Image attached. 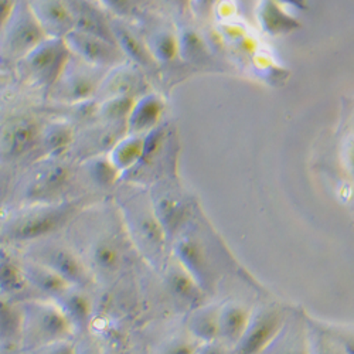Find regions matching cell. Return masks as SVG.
<instances>
[{
    "label": "cell",
    "mask_w": 354,
    "mask_h": 354,
    "mask_svg": "<svg viewBox=\"0 0 354 354\" xmlns=\"http://www.w3.org/2000/svg\"><path fill=\"white\" fill-rule=\"evenodd\" d=\"M23 330L20 346L37 350L51 343L68 340L74 328L66 313L55 302L32 299L21 304Z\"/></svg>",
    "instance_id": "cell-1"
},
{
    "label": "cell",
    "mask_w": 354,
    "mask_h": 354,
    "mask_svg": "<svg viewBox=\"0 0 354 354\" xmlns=\"http://www.w3.org/2000/svg\"><path fill=\"white\" fill-rule=\"evenodd\" d=\"M77 213V204H44L13 220L6 228V237L15 243L43 241L62 230Z\"/></svg>",
    "instance_id": "cell-2"
},
{
    "label": "cell",
    "mask_w": 354,
    "mask_h": 354,
    "mask_svg": "<svg viewBox=\"0 0 354 354\" xmlns=\"http://www.w3.org/2000/svg\"><path fill=\"white\" fill-rule=\"evenodd\" d=\"M288 326L282 309L275 305L254 309L248 328L231 354H267Z\"/></svg>",
    "instance_id": "cell-3"
},
{
    "label": "cell",
    "mask_w": 354,
    "mask_h": 354,
    "mask_svg": "<svg viewBox=\"0 0 354 354\" xmlns=\"http://www.w3.org/2000/svg\"><path fill=\"white\" fill-rule=\"evenodd\" d=\"M125 217L128 232L139 252L151 263L163 262V254L169 240L152 205L151 207L138 205L135 209L127 210Z\"/></svg>",
    "instance_id": "cell-4"
},
{
    "label": "cell",
    "mask_w": 354,
    "mask_h": 354,
    "mask_svg": "<svg viewBox=\"0 0 354 354\" xmlns=\"http://www.w3.org/2000/svg\"><path fill=\"white\" fill-rule=\"evenodd\" d=\"M32 261L60 275L73 288L84 289L91 283V271L85 261L71 248L62 244H37L30 250Z\"/></svg>",
    "instance_id": "cell-5"
},
{
    "label": "cell",
    "mask_w": 354,
    "mask_h": 354,
    "mask_svg": "<svg viewBox=\"0 0 354 354\" xmlns=\"http://www.w3.org/2000/svg\"><path fill=\"white\" fill-rule=\"evenodd\" d=\"M173 257L205 293L216 288L214 263L204 243L196 235L185 232L177 235L173 240Z\"/></svg>",
    "instance_id": "cell-6"
},
{
    "label": "cell",
    "mask_w": 354,
    "mask_h": 354,
    "mask_svg": "<svg viewBox=\"0 0 354 354\" xmlns=\"http://www.w3.org/2000/svg\"><path fill=\"white\" fill-rule=\"evenodd\" d=\"M71 50L64 39H47L24 57L32 77L41 85L51 86L63 78L70 64Z\"/></svg>",
    "instance_id": "cell-7"
},
{
    "label": "cell",
    "mask_w": 354,
    "mask_h": 354,
    "mask_svg": "<svg viewBox=\"0 0 354 354\" xmlns=\"http://www.w3.org/2000/svg\"><path fill=\"white\" fill-rule=\"evenodd\" d=\"M47 39L50 37L30 8L24 6L16 10L8 24V46L12 54L26 57Z\"/></svg>",
    "instance_id": "cell-8"
},
{
    "label": "cell",
    "mask_w": 354,
    "mask_h": 354,
    "mask_svg": "<svg viewBox=\"0 0 354 354\" xmlns=\"http://www.w3.org/2000/svg\"><path fill=\"white\" fill-rule=\"evenodd\" d=\"M71 53L78 54L84 62L97 67L113 66L121 60V48L98 36L74 30L66 36Z\"/></svg>",
    "instance_id": "cell-9"
},
{
    "label": "cell",
    "mask_w": 354,
    "mask_h": 354,
    "mask_svg": "<svg viewBox=\"0 0 354 354\" xmlns=\"http://www.w3.org/2000/svg\"><path fill=\"white\" fill-rule=\"evenodd\" d=\"M122 244L113 234H101L90 244L88 252V268L95 275L112 278L121 270L124 263Z\"/></svg>",
    "instance_id": "cell-10"
},
{
    "label": "cell",
    "mask_w": 354,
    "mask_h": 354,
    "mask_svg": "<svg viewBox=\"0 0 354 354\" xmlns=\"http://www.w3.org/2000/svg\"><path fill=\"white\" fill-rule=\"evenodd\" d=\"M41 139L39 124L32 118H17L2 136V152L8 159H20L30 153Z\"/></svg>",
    "instance_id": "cell-11"
},
{
    "label": "cell",
    "mask_w": 354,
    "mask_h": 354,
    "mask_svg": "<svg viewBox=\"0 0 354 354\" xmlns=\"http://www.w3.org/2000/svg\"><path fill=\"white\" fill-rule=\"evenodd\" d=\"M30 9L50 39H66L75 28L66 0H35Z\"/></svg>",
    "instance_id": "cell-12"
},
{
    "label": "cell",
    "mask_w": 354,
    "mask_h": 354,
    "mask_svg": "<svg viewBox=\"0 0 354 354\" xmlns=\"http://www.w3.org/2000/svg\"><path fill=\"white\" fill-rule=\"evenodd\" d=\"M71 171L64 165H50L40 170L30 182L26 192V198L33 203L48 204L68 186Z\"/></svg>",
    "instance_id": "cell-13"
},
{
    "label": "cell",
    "mask_w": 354,
    "mask_h": 354,
    "mask_svg": "<svg viewBox=\"0 0 354 354\" xmlns=\"http://www.w3.org/2000/svg\"><path fill=\"white\" fill-rule=\"evenodd\" d=\"M254 309L240 301L220 305V343L232 350L244 336Z\"/></svg>",
    "instance_id": "cell-14"
},
{
    "label": "cell",
    "mask_w": 354,
    "mask_h": 354,
    "mask_svg": "<svg viewBox=\"0 0 354 354\" xmlns=\"http://www.w3.org/2000/svg\"><path fill=\"white\" fill-rule=\"evenodd\" d=\"M75 24V30L90 33L115 43L111 23L104 17L101 10H98L93 3L86 0H66Z\"/></svg>",
    "instance_id": "cell-15"
},
{
    "label": "cell",
    "mask_w": 354,
    "mask_h": 354,
    "mask_svg": "<svg viewBox=\"0 0 354 354\" xmlns=\"http://www.w3.org/2000/svg\"><path fill=\"white\" fill-rule=\"evenodd\" d=\"M189 335L200 344L220 342V305H201L192 310L187 322Z\"/></svg>",
    "instance_id": "cell-16"
},
{
    "label": "cell",
    "mask_w": 354,
    "mask_h": 354,
    "mask_svg": "<svg viewBox=\"0 0 354 354\" xmlns=\"http://www.w3.org/2000/svg\"><path fill=\"white\" fill-rule=\"evenodd\" d=\"M21 265L28 286L35 288L37 292L44 295V297H48L50 299H58L63 293L73 288L60 275H57L54 271L36 261L30 259Z\"/></svg>",
    "instance_id": "cell-17"
},
{
    "label": "cell",
    "mask_w": 354,
    "mask_h": 354,
    "mask_svg": "<svg viewBox=\"0 0 354 354\" xmlns=\"http://www.w3.org/2000/svg\"><path fill=\"white\" fill-rule=\"evenodd\" d=\"M55 304L66 313L75 332H85L90 328L94 306L84 289L70 288L60 298L55 299Z\"/></svg>",
    "instance_id": "cell-18"
},
{
    "label": "cell",
    "mask_w": 354,
    "mask_h": 354,
    "mask_svg": "<svg viewBox=\"0 0 354 354\" xmlns=\"http://www.w3.org/2000/svg\"><path fill=\"white\" fill-rule=\"evenodd\" d=\"M176 261V259H174ZM166 285L173 295V298L180 301L182 304L196 309L203 305L201 297L205 292L197 285V282L182 268L179 262L170 265L166 272Z\"/></svg>",
    "instance_id": "cell-19"
},
{
    "label": "cell",
    "mask_w": 354,
    "mask_h": 354,
    "mask_svg": "<svg viewBox=\"0 0 354 354\" xmlns=\"http://www.w3.org/2000/svg\"><path fill=\"white\" fill-rule=\"evenodd\" d=\"M23 310L21 305H16L0 297V348L12 350L21 343Z\"/></svg>",
    "instance_id": "cell-20"
},
{
    "label": "cell",
    "mask_w": 354,
    "mask_h": 354,
    "mask_svg": "<svg viewBox=\"0 0 354 354\" xmlns=\"http://www.w3.org/2000/svg\"><path fill=\"white\" fill-rule=\"evenodd\" d=\"M162 113V104L155 97H146L135 101V105L128 116V131L131 135H140L156 125Z\"/></svg>",
    "instance_id": "cell-21"
},
{
    "label": "cell",
    "mask_w": 354,
    "mask_h": 354,
    "mask_svg": "<svg viewBox=\"0 0 354 354\" xmlns=\"http://www.w3.org/2000/svg\"><path fill=\"white\" fill-rule=\"evenodd\" d=\"M145 153V138L139 135H131L112 146L109 159L121 173L135 167Z\"/></svg>",
    "instance_id": "cell-22"
},
{
    "label": "cell",
    "mask_w": 354,
    "mask_h": 354,
    "mask_svg": "<svg viewBox=\"0 0 354 354\" xmlns=\"http://www.w3.org/2000/svg\"><path fill=\"white\" fill-rule=\"evenodd\" d=\"M28 286L23 265L15 261L8 252L0 251V292L16 295Z\"/></svg>",
    "instance_id": "cell-23"
},
{
    "label": "cell",
    "mask_w": 354,
    "mask_h": 354,
    "mask_svg": "<svg viewBox=\"0 0 354 354\" xmlns=\"http://www.w3.org/2000/svg\"><path fill=\"white\" fill-rule=\"evenodd\" d=\"M111 26L116 46L121 48V51L128 54L138 64H149L151 54L147 53L146 47L128 30V28L116 21H111Z\"/></svg>",
    "instance_id": "cell-24"
},
{
    "label": "cell",
    "mask_w": 354,
    "mask_h": 354,
    "mask_svg": "<svg viewBox=\"0 0 354 354\" xmlns=\"http://www.w3.org/2000/svg\"><path fill=\"white\" fill-rule=\"evenodd\" d=\"M309 354H347L337 342L323 332L312 317H305Z\"/></svg>",
    "instance_id": "cell-25"
},
{
    "label": "cell",
    "mask_w": 354,
    "mask_h": 354,
    "mask_svg": "<svg viewBox=\"0 0 354 354\" xmlns=\"http://www.w3.org/2000/svg\"><path fill=\"white\" fill-rule=\"evenodd\" d=\"M74 140V133L70 127L63 124H55L43 133V143L46 151L51 156H62L68 151Z\"/></svg>",
    "instance_id": "cell-26"
},
{
    "label": "cell",
    "mask_w": 354,
    "mask_h": 354,
    "mask_svg": "<svg viewBox=\"0 0 354 354\" xmlns=\"http://www.w3.org/2000/svg\"><path fill=\"white\" fill-rule=\"evenodd\" d=\"M312 320L323 332H326L335 342H337L340 344V347L347 354H354V326L353 324H342V323H335V322H328V320L313 319V317H312Z\"/></svg>",
    "instance_id": "cell-27"
},
{
    "label": "cell",
    "mask_w": 354,
    "mask_h": 354,
    "mask_svg": "<svg viewBox=\"0 0 354 354\" xmlns=\"http://www.w3.org/2000/svg\"><path fill=\"white\" fill-rule=\"evenodd\" d=\"M90 173L94 182L102 187H109L115 185L118 177L121 174V171L118 170L115 165L111 162L109 156L98 158L93 160L90 165Z\"/></svg>",
    "instance_id": "cell-28"
},
{
    "label": "cell",
    "mask_w": 354,
    "mask_h": 354,
    "mask_svg": "<svg viewBox=\"0 0 354 354\" xmlns=\"http://www.w3.org/2000/svg\"><path fill=\"white\" fill-rule=\"evenodd\" d=\"M67 97L74 101H82L90 98L95 91V84L91 77L82 74H73L66 81Z\"/></svg>",
    "instance_id": "cell-29"
},
{
    "label": "cell",
    "mask_w": 354,
    "mask_h": 354,
    "mask_svg": "<svg viewBox=\"0 0 354 354\" xmlns=\"http://www.w3.org/2000/svg\"><path fill=\"white\" fill-rule=\"evenodd\" d=\"M133 105H135V100L132 97L115 95L104 104L102 113L109 121H120V120H124V118L128 120Z\"/></svg>",
    "instance_id": "cell-30"
},
{
    "label": "cell",
    "mask_w": 354,
    "mask_h": 354,
    "mask_svg": "<svg viewBox=\"0 0 354 354\" xmlns=\"http://www.w3.org/2000/svg\"><path fill=\"white\" fill-rule=\"evenodd\" d=\"M201 347L203 344L190 335L187 337L173 336L160 346L159 354H200Z\"/></svg>",
    "instance_id": "cell-31"
},
{
    "label": "cell",
    "mask_w": 354,
    "mask_h": 354,
    "mask_svg": "<svg viewBox=\"0 0 354 354\" xmlns=\"http://www.w3.org/2000/svg\"><path fill=\"white\" fill-rule=\"evenodd\" d=\"M277 354H309L306 339V323L302 322L299 333L288 335L286 343L277 348Z\"/></svg>",
    "instance_id": "cell-32"
},
{
    "label": "cell",
    "mask_w": 354,
    "mask_h": 354,
    "mask_svg": "<svg viewBox=\"0 0 354 354\" xmlns=\"http://www.w3.org/2000/svg\"><path fill=\"white\" fill-rule=\"evenodd\" d=\"M265 24H267L272 32L289 30V28L297 26V23H293V20H290L272 3H268V6L265 8Z\"/></svg>",
    "instance_id": "cell-33"
},
{
    "label": "cell",
    "mask_w": 354,
    "mask_h": 354,
    "mask_svg": "<svg viewBox=\"0 0 354 354\" xmlns=\"http://www.w3.org/2000/svg\"><path fill=\"white\" fill-rule=\"evenodd\" d=\"M35 354H77V344H74L70 339L62 340L57 343L47 344L37 350H33Z\"/></svg>",
    "instance_id": "cell-34"
},
{
    "label": "cell",
    "mask_w": 354,
    "mask_h": 354,
    "mask_svg": "<svg viewBox=\"0 0 354 354\" xmlns=\"http://www.w3.org/2000/svg\"><path fill=\"white\" fill-rule=\"evenodd\" d=\"M176 53V43L174 40L167 36H159L158 40L155 41V54L156 57L162 58V60H170V58L174 55Z\"/></svg>",
    "instance_id": "cell-35"
},
{
    "label": "cell",
    "mask_w": 354,
    "mask_h": 354,
    "mask_svg": "<svg viewBox=\"0 0 354 354\" xmlns=\"http://www.w3.org/2000/svg\"><path fill=\"white\" fill-rule=\"evenodd\" d=\"M17 10L16 0H0V28L8 27Z\"/></svg>",
    "instance_id": "cell-36"
},
{
    "label": "cell",
    "mask_w": 354,
    "mask_h": 354,
    "mask_svg": "<svg viewBox=\"0 0 354 354\" xmlns=\"http://www.w3.org/2000/svg\"><path fill=\"white\" fill-rule=\"evenodd\" d=\"M102 2L118 15H127L131 10V0H102Z\"/></svg>",
    "instance_id": "cell-37"
},
{
    "label": "cell",
    "mask_w": 354,
    "mask_h": 354,
    "mask_svg": "<svg viewBox=\"0 0 354 354\" xmlns=\"http://www.w3.org/2000/svg\"><path fill=\"white\" fill-rule=\"evenodd\" d=\"M77 354H102V351L95 344L86 343V344L77 346Z\"/></svg>",
    "instance_id": "cell-38"
},
{
    "label": "cell",
    "mask_w": 354,
    "mask_h": 354,
    "mask_svg": "<svg viewBox=\"0 0 354 354\" xmlns=\"http://www.w3.org/2000/svg\"><path fill=\"white\" fill-rule=\"evenodd\" d=\"M347 159H348V165H350V169H351V171H353V174H354V145L350 147V151H348V156H347Z\"/></svg>",
    "instance_id": "cell-39"
},
{
    "label": "cell",
    "mask_w": 354,
    "mask_h": 354,
    "mask_svg": "<svg viewBox=\"0 0 354 354\" xmlns=\"http://www.w3.org/2000/svg\"><path fill=\"white\" fill-rule=\"evenodd\" d=\"M288 2H290V3H297V5H299V0H288Z\"/></svg>",
    "instance_id": "cell-40"
}]
</instances>
